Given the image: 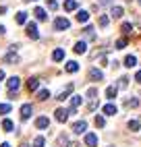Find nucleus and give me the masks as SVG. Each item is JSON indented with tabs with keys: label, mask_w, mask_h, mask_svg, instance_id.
Here are the masks:
<instances>
[{
	"label": "nucleus",
	"mask_w": 141,
	"mask_h": 147,
	"mask_svg": "<svg viewBox=\"0 0 141 147\" xmlns=\"http://www.w3.org/2000/svg\"><path fill=\"white\" fill-rule=\"evenodd\" d=\"M131 29H133V27H131V23H123V27H120V31H123V33L127 35V33H131Z\"/></svg>",
	"instance_id": "obj_33"
},
{
	"label": "nucleus",
	"mask_w": 141,
	"mask_h": 147,
	"mask_svg": "<svg viewBox=\"0 0 141 147\" xmlns=\"http://www.w3.org/2000/svg\"><path fill=\"white\" fill-rule=\"evenodd\" d=\"M70 93H73V85H68V87H64V89H62V91H60V93L56 95V100H66V97H68Z\"/></svg>",
	"instance_id": "obj_10"
},
{
	"label": "nucleus",
	"mask_w": 141,
	"mask_h": 147,
	"mask_svg": "<svg viewBox=\"0 0 141 147\" xmlns=\"http://www.w3.org/2000/svg\"><path fill=\"white\" fill-rule=\"evenodd\" d=\"M73 50H75L77 54H85V50H87V44H85V42H77Z\"/></svg>",
	"instance_id": "obj_18"
},
{
	"label": "nucleus",
	"mask_w": 141,
	"mask_h": 147,
	"mask_svg": "<svg viewBox=\"0 0 141 147\" xmlns=\"http://www.w3.org/2000/svg\"><path fill=\"white\" fill-rule=\"evenodd\" d=\"M21 147H29V145H21Z\"/></svg>",
	"instance_id": "obj_46"
},
{
	"label": "nucleus",
	"mask_w": 141,
	"mask_h": 147,
	"mask_svg": "<svg viewBox=\"0 0 141 147\" xmlns=\"http://www.w3.org/2000/svg\"><path fill=\"white\" fill-rule=\"evenodd\" d=\"M100 2H102V4H110V0H100Z\"/></svg>",
	"instance_id": "obj_44"
},
{
	"label": "nucleus",
	"mask_w": 141,
	"mask_h": 147,
	"mask_svg": "<svg viewBox=\"0 0 141 147\" xmlns=\"http://www.w3.org/2000/svg\"><path fill=\"white\" fill-rule=\"evenodd\" d=\"M37 87H39V79L37 77H31V79L27 81V89L29 91H37Z\"/></svg>",
	"instance_id": "obj_9"
},
{
	"label": "nucleus",
	"mask_w": 141,
	"mask_h": 147,
	"mask_svg": "<svg viewBox=\"0 0 141 147\" xmlns=\"http://www.w3.org/2000/svg\"><path fill=\"white\" fill-rule=\"evenodd\" d=\"M129 85V79H127V77H123V79H120V87H127Z\"/></svg>",
	"instance_id": "obj_38"
},
{
	"label": "nucleus",
	"mask_w": 141,
	"mask_h": 147,
	"mask_svg": "<svg viewBox=\"0 0 141 147\" xmlns=\"http://www.w3.org/2000/svg\"><path fill=\"white\" fill-rule=\"evenodd\" d=\"M15 21H17L19 25H23V23H27V13H25V11H21V13H17V17H15Z\"/></svg>",
	"instance_id": "obj_21"
},
{
	"label": "nucleus",
	"mask_w": 141,
	"mask_h": 147,
	"mask_svg": "<svg viewBox=\"0 0 141 147\" xmlns=\"http://www.w3.org/2000/svg\"><path fill=\"white\" fill-rule=\"evenodd\" d=\"M135 81H137V83H141V71H137V75H135Z\"/></svg>",
	"instance_id": "obj_40"
},
{
	"label": "nucleus",
	"mask_w": 141,
	"mask_h": 147,
	"mask_svg": "<svg viewBox=\"0 0 141 147\" xmlns=\"http://www.w3.org/2000/svg\"><path fill=\"white\" fill-rule=\"evenodd\" d=\"M2 129H4L6 133H11V131L15 129V124H13V120H8V118H4V120H2Z\"/></svg>",
	"instance_id": "obj_23"
},
{
	"label": "nucleus",
	"mask_w": 141,
	"mask_h": 147,
	"mask_svg": "<svg viewBox=\"0 0 141 147\" xmlns=\"http://www.w3.org/2000/svg\"><path fill=\"white\" fill-rule=\"evenodd\" d=\"M4 62H8V64H17V62H19V56H17L15 52H8V54L4 56Z\"/></svg>",
	"instance_id": "obj_14"
},
{
	"label": "nucleus",
	"mask_w": 141,
	"mask_h": 147,
	"mask_svg": "<svg viewBox=\"0 0 141 147\" xmlns=\"http://www.w3.org/2000/svg\"><path fill=\"white\" fill-rule=\"evenodd\" d=\"M96 87H89V89H87V97H92V100H96Z\"/></svg>",
	"instance_id": "obj_35"
},
{
	"label": "nucleus",
	"mask_w": 141,
	"mask_h": 147,
	"mask_svg": "<svg viewBox=\"0 0 141 147\" xmlns=\"http://www.w3.org/2000/svg\"><path fill=\"white\" fill-rule=\"evenodd\" d=\"M46 2H48V8H50V11H56V8H58V2H56V0H46Z\"/></svg>",
	"instance_id": "obj_34"
},
{
	"label": "nucleus",
	"mask_w": 141,
	"mask_h": 147,
	"mask_svg": "<svg viewBox=\"0 0 141 147\" xmlns=\"http://www.w3.org/2000/svg\"><path fill=\"white\" fill-rule=\"evenodd\" d=\"M11 112V104H0V114H8Z\"/></svg>",
	"instance_id": "obj_31"
},
{
	"label": "nucleus",
	"mask_w": 141,
	"mask_h": 147,
	"mask_svg": "<svg viewBox=\"0 0 141 147\" xmlns=\"http://www.w3.org/2000/svg\"><path fill=\"white\" fill-rule=\"evenodd\" d=\"M89 79L92 81H102L104 79V75H102V71H100V68H89Z\"/></svg>",
	"instance_id": "obj_3"
},
{
	"label": "nucleus",
	"mask_w": 141,
	"mask_h": 147,
	"mask_svg": "<svg viewBox=\"0 0 141 147\" xmlns=\"http://www.w3.org/2000/svg\"><path fill=\"white\" fill-rule=\"evenodd\" d=\"M33 15H35V19H37V21H48V15H46V11H44L42 6H37L35 11H33Z\"/></svg>",
	"instance_id": "obj_8"
},
{
	"label": "nucleus",
	"mask_w": 141,
	"mask_h": 147,
	"mask_svg": "<svg viewBox=\"0 0 141 147\" xmlns=\"http://www.w3.org/2000/svg\"><path fill=\"white\" fill-rule=\"evenodd\" d=\"M77 0H64V11L66 13H70V11H77Z\"/></svg>",
	"instance_id": "obj_12"
},
{
	"label": "nucleus",
	"mask_w": 141,
	"mask_h": 147,
	"mask_svg": "<svg viewBox=\"0 0 141 147\" xmlns=\"http://www.w3.org/2000/svg\"><path fill=\"white\" fill-rule=\"evenodd\" d=\"M0 147H11V145H8V143H2V145H0Z\"/></svg>",
	"instance_id": "obj_45"
},
{
	"label": "nucleus",
	"mask_w": 141,
	"mask_h": 147,
	"mask_svg": "<svg viewBox=\"0 0 141 147\" xmlns=\"http://www.w3.org/2000/svg\"><path fill=\"white\" fill-rule=\"evenodd\" d=\"M44 137H35V139H33V147H44Z\"/></svg>",
	"instance_id": "obj_30"
},
{
	"label": "nucleus",
	"mask_w": 141,
	"mask_h": 147,
	"mask_svg": "<svg viewBox=\"0 0 141 147\" xmlns=\"http://www.w3.org/2000/svg\"><path fill=\"white\" fill-rule=\"evenodd\" d=\"M96 126H98V129H104V126H106V118H104V116H96Z\"/></svg>",
	"instance_id": "obj_26"
},
{
	"label": "nucleus",
	"mask_w": 141,
	"mask_h": 147,
	"mask_svg": "<svg viewBox=\"0 0 141 147\" xmlns=\"http://www.w3.org/2000/svg\"><path fill=\"white\" fill-rule=\"evenodd\" d=\"M139 2H141V0H139Z\"/></svg>",
	"instance_id": "obj_47"
},
{
	"label": "nucleus",
	"mask_w": 141,
	"mask_h": 147,
	"mask_svg": "<svg viewBox=\"0 0 141 147\" xmlns=\"http://www.w3.org/2000/svg\"><path fill=\"white\" fill-rule=\"evenodd\" d=\"M68 27H70V23H68V19H64V17H58L54 21V29H56V31H64V29H68Z\"/></svg>",
	"instance_id": "obj_1"
},
{
	"label": "nucleus",
	"mask_w": 141,
	"mask_h": 147,
	"mask_svg": "<svg viewBox=\"0 0 141 147\" xmlns=\"http://www.w3.org/2000/svg\"><path fill=\"white\" fill-rule=\"evenodd\" d=\"M137 104H139V100H129L127 102V106H137Z\"/></svg>",
	"instance_id": "obj_39"
},
{
	"label": "nucleus",
	"mask_w": 141,
	"mask_h": 147,
	"mask_svg": "<svg viewBox=\"0 0 141 147\" xmlns=\"http://www.w3.org/2000/svg\"><path fill=\"white\" fill-rule=\"evenodd\" d=\"M135 64H137V58H135V56H127V58H125V66L133 68Z\"/></svg>",
	"instance_id": "obj_25"
},
{
	"label": "nucleus",
	"mask_w": 141,
	"mask_h": 147,
	"mask_svg": "<svg viewBox=\"0 0 141 147\" xmlns=\"http://www.w3.org/2000/svg\"><path fill=\"white\" fill-rule=\"evenodd\" d=\"M48 97H50V91H48V89H42V91L37 93V100H42V102L48 100Z\"/></svg>",
	"instance_id": "obj_28"
},
{
	"label": "nucleus",
	"mask_w": 141,
	"mask_h": 147,
	"mask_svg": "<svg viewBox=\"0 0 141 147\" xmlns=\"http://www.w3.org/2000/svg\"><path fill=\"white\" fill-rule=\"evenodd\" d=\"M4 33H6V29H4L2 25H0V35H4Z\"/></svg>",
	"instance_id": "obj_41"
},
{
	"label": "nucleus",
	"mask_w": 141,
	"mask_h": 147,
	"mask_svg": "<svg viewBox=\"0 0 141 147\" xmlns=\"http://www.w3.org/2000/svg\"><path fill=\"white\" fill-rule=\"evenodd\" d=\"M48 124H50V120L46 118V116H39V118L35 120V126H37V129H48Z\"/></svg>",
	"instance_id": "obj_13"
},
{
	"label": "nucleus",
	"mask_w": 141,
	"mask_h": 147,
	"mask_svg": "<svg viewBox=\"0 0 141 147\" xmlns=\"http://www.w3.org/2000/svg\"><path fill=\"white\" fill-rule=\"evenodd\" d=\"M106 97H108V100H114V97H116V87L114 85H110L106 89Z\"/></svg>",
	"instance_id": "obj_24"
},
{
	"label": "nucleus",
	"mask_w": 141,
	"mask_h": 147,
	"mask_svg": "<svg viewBox=\"0 0 141 147\" xmlns=\"http://www.w3.org/2000/svg\"><path fill=\"white\" fill-rule=\"evenodd\" d=\"M96 108H98V102L96 100H92V102L87 104V110H96Z\"/></svg>",
	"instance_id": "obj_37"
},
{
	"label": "nucleus",
	"mask_w": 141,
	"mask_h": 147,
	"mask_svg": "<svg viewBox=\"0 0 141 147\" xmlns=\"http://www.w3.org/2000/svg\"><path fill=\"white\" fill-rule=\"evenodd\" d=\"M31 112H33L31 104H25V106H21V118H23V120H27L29 116H31Z\"/></svg>",
	"instance_id": "obj_6"
},
{
	"label": "nucleus",
	"mask_w": 141,
	"mask_h": 147,
	"mask_svg": "<svg viewBox=\"0 0 141 147\" xmlns=\"http://www.w3.org/2000/svg\"><path fill=\"white\" fill-rule=\"evenodd\" d=\"M62 58H64V50H62V48H56V50L52 52V60L54 62H60Z\"/></svg>",
	"instance_id": "obj_11"
},
{
	"label": "nucleus",
	"mask_w": 141,
	"mask_h": 147,
	"mask_svg": "<svg viewBox=\"0 0 141 147\" xmlns=\"http://www.w3.org/2000/svg\"><path fill=\"white\" fill-rule=\"evenodd\" d=\"M108 23H110V19H108L106 15L100 17V27H108Z\"/></svg>",
	"instance_id": "obj_32"
},
{
	"label": "nucleus",
	"mask_w": 141,
	"mask_h": 147,
	"mask_svg": "<svg viewBox=\"0 0 141 147\" xmlns=\"http://www.w3.org/2000/svg\"><path fill=\"white\" fill-rule=\"evenodd\" d=\"M77 21H79V23H87V21H89V13H87V11H79V13H77Z\"/></svg>",
	"instance_id": "obj_20"
},
{
	"label": "nucleus",
	"mask_w": 141,
	"mask_h": 147,
	"mask_svg": "<svg viewBox=\"0 0 141 147\" xmlns=\"http://www.w3.org/2000/svg\"><path fill=\"white\" fill-rule=\"evenodd\" d=\"M104 114L106 116H114L116 114V106L114 104H104Z\"/></svg>",
	"instance_id": "obj_17"
},
{
	"label": "nucleus",
	"mask_w": 141,
	"mask_h": 147,
	"mask_svg": "<svg viewBox=\"0 0 141 147\" xmlns=\"http://www.w3.org/2000/svg\"><path fill=\"white\" fill-rule=\"evenodd\" d=\"M81 104V95H70V108H77Z\"/></svg>",
	"instance_id": "obj_27"
},
{
	"label": "nucleus",
	"mask_w": 141,
	"mask_h": 147,
	"mask_svg": "<svg viewBox=\"0 0 141 147\" xmlns=\"http://www.w3.org/2000/svg\"><path fill=\"white\" fill-rule=\"evenodd\" d=\"M110 15H112L114 19H120L125 15V11H123V6H112V11H110Z\"/></svg>",
	"instance_id": "obj_19"
},
{
	"label": "nucleus",
	"mask_w": 141,
	"mask_h": 147,
	"mask_svg": "<svg viewBox=\"0 0 141 147\" xmlns=\"http://www.w3.org/2000/svg\"><path fill=\"white\" fill-rule=\"evenodd\" d=\"M6 13V6H0V15H4Z\"/></svg>",
	"instance_id": "obj_42"
},
{
	"label": "nucleus",
	"mask_w": 141,
	"mask_h": 147,
	"mask_svg": "<svg viewBox=\"0 0 141 147\" xmlns=\"http://www.w3.org/2000/svg\"><path fill=\"white\" fill-rule=\"evenodd\" d=\"M54 114H56V120L58 122H66V118H68V110H62V108H58Z\"/></svg>",
	"instance_id": "obj_7"
},
{
	"label": "nucleus",
	"mask_w": 141,
	"mask_h": 147,
	"mask_svg": "<svg viewBox=\"0 0 141 147\" xmlns=\"http://www.w3.org/2000/svg\"><path fill=\"white\" fill-rule=\"evenodd\" d=\"M85 131H87V122L79 120V122H75V124H73V133H77V135H83Z\"/></svg>",
	"instance_id": "obj_5"
},
{
	"label": "nucleus",
	"mask_w": 141,
	"mask_h": 147,
	"mask_svg": "<svg viewBox=\"0 0 141 147\" xmlns=\"http://www.w3.org/2000/svg\"><path fill=\"white\" fill-rule=\"evenodd\" d=\"M129 129H131V131H139V129H141L139 120H131V122H129Z\"/></svg>",
	"instance_id": "obj_29"
},
{
	"label": "nucleus",
	"mask_w": 141,
	"mask_h": 147,
	"mask_svg": "<svg viewBox=\"0 0 141 147\" xmlns=\"http://www.w3.org/2000/svg\"><path fill=\"white\" fill-rule=\"evenodd\" d=\"M4 79V71H0V81H2Z\"/></svg>",
	"instance_id": "obj_43"
},
{
	"label": "nucleus",
	"mask_w": 141,
	"mask_h": 147,
	"mask_svg": "<svg viewBox=\"0 0 141 147\" xmlns=\"http://www.w3.org/2000/svg\"><path fill=\"white\" fill-rule=\"evenodd\" d=\"M64 71H66V73H77V71H79V62H75V60H70V62H66V66H64Z\"/></svg>",
	"instance_id": "obj_15"
},
{
	"label": "nucleus",
	"mask_w": 141,
	"mask_h": 147,
	"mask_svg": "<svg viewBox=\"0 0 141 147\" xmlns=\"http://www.w3.org/2000/svg\"><path fill=\"white\" fill-rule=\"evenodd\" d=\"M127 46V40L125 37H120V40H116V48H125Z\"/></svg>",
	"instance_id": "obj_36"
},
{
	"label": "nucleus",
	"mask_w": 141,
	"mask_h": 147,
	"mask_svg": "<svg viewBox=\"0 0 141 147\" xmlns=\"http://www.w3.org/2000/svg\"><path fill=\"white\" fill-rule=\"evenodd\" d=\"M6 87H8V91H11V93H15L19 87H21V79H19V77H11V79L6 81Z\"/></svg>",
	"instance_id": "obj_2"
},
{
	"label": "nucleus",
	"mask_w": 141,
	"mask_h": 147,
	"mask_svg": "<svg viewBox=\"0 0 141 147\" xmlns=\"http://www.w3.org/2000/svg\"><path fill=\"white\" fill-rule=\"evenodd\" d=\"M83 35L87 37V40H96V33H94V27L89 25V27H85L83 29Z\"/></svg>",
	"instance_id": "obj_22"
},
{
	"label": "nucleus",
	"mask_w": 141,
	"mask_h": 147,
	"mask_svg": "<svg viewBox=\"0 0 141 147\" xmlns=\"http://www.w3.org/2000/svg\"><path fill=\"white\" fill-rule=\"evenodd\" d=\"M27 35L31 37V40H37L39 33H37V25L35 23H27Z\"/></svg>",
	"instance_id": "obj_4"
},
{
	"label": "nucleus",
	"mask_w": 141,
	"mask_h": 147,
	"mask_svg": "<svg viewBox=\"0 0 141 147\" xmlns=\"http://www.w3.org/2000/svg\"><path fill=\"white\" fill-rule=\"evenodd\" d=\"M85 145H89V147H96V145H98V137H96V135H92V133H89V135H85Z\"/></svg>",
	"instance_id": "obj_16"
}]
</instances>
